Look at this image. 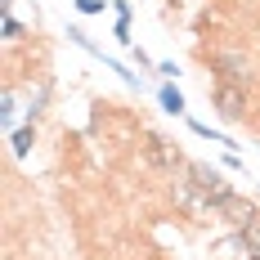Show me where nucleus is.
<instances>
[{"label":"nucleus","instance_id":"4","mask_svg":"<svg viewBox=\"0 0 260 260\" xmlns=\"http://www.w3.org/2000/svg\"><path fill=\"white\" fill-rule=\"evenodd\" d=\"M238 238H242V247H247V260H260V224L238 229Z\"/></svg>","mask_w":260,"mask_h":260},{"label":"nucleus","instance_id":"5","mask_svg":"<svg viewBox=\"0 0 260 260\" xmlns=\"http://www.w3.org/2000/svg\"><path fill=\"white\" fill-rule=\"evenodd\" d=\"M161 108H166L171 117H180V112H184V94L175 90V85H161Z\"/></svg>","mask_w":260,"mask_h":260},{"label":"nucleus","instance_id":"7","mask_svg":"<svg viewBox=\"0 0 260 260\" xmlns=\"http://www.w3.org/2000/svg\"><path fill=\"white\" fill-rule=\"evenodd\" d=\"M77 9H81V14H99L104 5H99V0H77Z\"/></svg>","mask_w":260,"mask_h":260},{"label":"nucleus","instance_id":"3","mask_svg":"<svg viewBox=\"0 0 260 260\" xmlns=\"http://www.w3.org/2000/svg\"><path fill=\"white\" fill-rule=\"evenodd\" d=\"M220 220H229V224H238V229H251V224H260V215L251 202H242L238 193H229L224 202H220Z\"/></svg>","mask_w":260,"mask_h":260},{"label":"nucleus","instance_id":"1","mask_svg":"<svg viewBox=\"0 0 260 260\" xmlns=\"http://www.w3.org/2000/svg\"><path fill=\"white\" fill-rule=\"evenodd\" d=\"M211 99H215V112H220L224 121H247V104H251V94H247L242 85L215 81V85H211Z\"/></svg>","mask_w":260,"mask_h":260},{"label":"nucleus","instance_id":"2","mask_svg":"<svg viewBox=\"0 0 260 260\" xmlns=\"http://www.w3.org/2000/svg\"><path fill=\"white\" fill-rule=\"evenodd\" d=\"M184 175H188V180H193V184L211 198V202H215V215H220V202L234 193V188H229V180H224L220 171H211L207 161H188V166H184Z\"/></svg>","mask_w":260,"mask_h":260},{"label":"nucleus","instance_id":"6","mask_svg":"<svg viewBox=\"0 0 260 260\" xmlns=\"http://www.w3.org/2000/svg\"><path fill=\"white\" fill-rule=\"evenodd\" d=\"M31 139H36L31 130H18V135H14V153H27V148H31Z\"/></svg>","mask_w":260,"mask_h":260}]
</instances>
